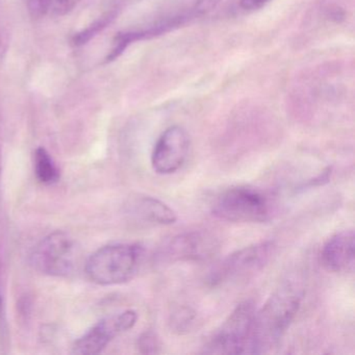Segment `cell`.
Instances as JSON below:
<instances>
[{
  "instance_id": "ffe728a7",
  "label": "cell",
  "mask_w": 355,
  "mask_h": 355,
  "mask_svg": "<svg viewBox=\"0 0 355 355\" xmlns=\"http://www.w3.org/2000/svg\"><path fill=\"white\" fill-rule=\"evenodd\" d=\"M330 174H331V169L329 167L326 168L323 172H322L320 175H318L317 178H313V180H309L306 184H303L302 188H311V187L315 186H321L324 182H327L329 180Z\"/></svg>"
},
{
  "instance_id": "9a60e30c",
  "label": "cell",
  "mask_w": 355,
  "mask_h": 355,
  "mask_svg": "<svg viewBox=\"0 0 355 355\" xmlns=\"http://www.w3.org/2000/svg\"><path fill=\"white\" fill-rule=\"evenodd\" d=\"M194 311L188 307H182V309H178L175 313L172 315L171 323L172 327L178 330V332L184 331L188 330L190 326L192 325L194 321Z\"/></svg>"
},
{
  "instance_id": "277c9868",
  "label": "cell",
  "mask_w": 355,
  "mask_h": 355,
  "mask_svg": "<svg viewBox=\"0 0 355 355\" xmlns=\"http://www.w3.org/2000/svg\"><path fill=\"white\" fill-rule=\"evenodd\" d=\"M275 250L276 245L273 241H261L243 247L211 270L207 276V284L220 286L252 277L270 263Z\"/></svg>"
},
{
  "instance_id": "52a82bcc",
  "label": "cell",
  "mask_w": 355,
  "mask_h": 355,
  "mask_svg": "<svg viewBox=\"0 0 355 355\" xmlns=\"http://www.w3.org/2000/svg\"><path fill=\"white\" fill-rule=\"evenodd\" d=\"M218 241L207 232H190L172 236L157 251L161 263L207 261L219 248Z\"/></svg>"
},
{
  "instance_id": "8992f818",
  "label": "cell",
  "mask_w": 355,
  "mask_h": 355,
  "mask_svg": "<svg viewBox=\"0 0 355 355\" xmlns=\"http://www.w3.org/2000/svg\"><path fill=\"white\" fill-rule=\"evenodd\" d=\"M31 261L41 273L67 277L78 270L80 249L67 232H58L43 238L33 250Z\"/></svg>"
},
{
  "instance_id": "30bf717a",
  "label": "cell",
  "mask_w": 355,
  "mask_h": 355,
  "mask_svg": "<svg viewBox=\"0 0 355 355\" xmlns=\"http://www.w3.org/2000/svg\"><path fill=\"white\" fill-rule=\"evenodd\" d=\"M353 230H343L330 236L321 249V263L332 273H346L354 269L355 243Z\"/></svg>"
},
{
  "instance_id": "6da1fadb",
  "label": "cell",
  "mask_w": 355,
  "mask_h": 355,
  "mask_svg": "<svg viewBox=\"0 0 355 355\" xmlns=\"http://www.w3.org/2000/svg\"><path fill=\"white\" fill-rule=\"evenodd\" d=\"M303 295L300 284L293 282L274 291L263 306L255 311L247 353H269L279 345L300 309Z\"/></svg>"
},
{
  "instance_id": "7c38bea8",
  "label": "cell",
  "mask_w": 355,
  "mask_h": 355,
  "mask_svg": "<svg viewBox=\"0 0 355 355\" xmlns=\"http://www.w3.org/2000/svg\"><path fill=\"white\" fill-rule=\"evenodd\" d=\"M34 164L35 173L39 182L44 184H53L59 182L61 172L46 149L43 147L37 149L35 153Z\"/></svg>"
},
{
  "instance_id": "4fadbf2b",
  "label": "cell",
  "mask_w": 355,
  "mask_h": 355,
  "mask_svg": "<svg viewBox=\"0 0 355 355\" xmlns=\"http://www.w3.org/2000/svg\"><path fill=\"white\" fill-rule=\"evenodd\" d=\"M115 12H111V13L107 14V15L101 17V19L96 20L94 24H91L88 28H85L82 32L76 34L73 37V43L76 46H80V45L86 44L87 42L94 38L97 34L101 32L103 28H107V24H111L112 20L115 18Z\"/></svg>"
},
{
  "instance_id": "7a4b0ae2",
  "label": "cell",
  "mask_w": 355,
  "mask_h": 355,
  "mask_svg": "<svg viewBox=\"0 0 355 355\" xmlns=\"http://www.w3.org/2000/svg\"><path fill=\"white\" fill-rule=\"evenodd\" d=\"M146 257L144 246L137 243H116L95 251L85 263L91 282L99 286H115L132 280Z\"/></svg>"
},
{
  "instance_id": "3957f363",
  "label": "cell",
  "mask_w": 355,
  "mask_h": 355,
  "mask_svg": "<svg viewBox=\"0 0 355 355\" xmlns=\"http://www.w3.org/2000/svg\"><path fill=\"white\" fill-rule=\"evenodd\" d=\"M275 202L261 189L236 186L216 197L211 213L218 219L236 223H263L272 219Z\"/></svg>"
},
{
  "instance_id": "ac0fdd59",
  "label": "cell",
  "mask_w": 355,
  "mask_h": 355,
  "mask_svg": "<svg viewBox=\"0 0 355 355\" xmlns=\"http://www.w3.org/2000/svg\"><path fill=\"white\" fill-rule=\"evenodd\" d=\"M80 3V0H51V7L58 15L69 13Z\"/></svg>"
},
{
  "instance_id": "9c48e42d",
  "label": "cell",
  "mask_w": 355,
  "mask_h": 355,
  "mask_svg": "<svg viewBox=\"0 0 355 355\" xmlns=\"http://www.w3.org/2000/svg\"><path fill=\"white\" fill-rule=\"evenodd\" d=\"M190 150L188 132L178 125L170 126L157 139L153 153L151 167L159 175L178 172L186 163Z\"/></svg>"
},
{
  "instance_id": "e0dca14e",
  "label": "cell",
  "mask_w": 355,
  "mask_h": 355,
  "mask_svg": "<svg viewBox=\"0 0 355 355\" xmlns=\"http://www.w3.org/2000/svg\"><path fill=\"white\" fill-rule=\"evenodd\" d=\"M9 47V34H8L7 22L0 8V59H3L7 55Z\"/></svg>"
},
{
  "instance_id": "7402d4cb",
  "label": "cell",
  "mask_w": 355,
  "mask_h": 355,
  "mask_svg": "<svg viewBox=\"0 0 355 355\" xmlns=\"http://www.w3.org/2000/svg\"><path fill=\"white\" fill-rule=\"evenodd\" d=\"M3 297H1V293H0V315H3Z\"/></svg>"
},
{
  "instance_id": "2e32d148",
  "label": "cell",
  "mask_w": 355,
  "mask_h": 355,
  "mask_svg": "<svg viewBox=\"0 0 355 355\" xmlns=\"http://www.w3.org/2000/svg\"><path fill=\"white\" fill-rule=\"evenodd\" d=\"M28 13L35 19L45 16L51 7V0H24Z\"/></svg>"
},
{
  "instance_id": "5bb4252c",
  "label": "cell",
  "mask_w": 355,
  "mask_h": 355,
  "mask_svg": "<svg viewBox=\"0 0 355 355\" xmlns=\"http://www.w3.org/2000/svg\"><path fill=\"white\" fill-rule=\"evenodd\" d=\"M138 348L143 354H157L161 353V340L155 332L148 330L139 338Z\"/></svg>"
},
{
  "instance_id": "d6986e66",
  "label": "cell",
  "mask_w": 355,
  "mask_h": 355,
  "mask_svg": "<svg viewBox=\"0 0 355 355\" xmlns=\"http://www.w3.org/2000/svg\"><path fill=\"white\" fill-rule=\"evenodd\" d=\"M222 0H196L192 12L194 16H200L209 13L211 10L215 9Z\"/></svg>"
},
{
  "instance_id": "44dd1931",
  "label": "cell",
  "mask_w": 355,
  "mask_h": 355,
  "mask_svg": "<svg viewBox=\"0 0 355 355\" xmlns=\"http://www.w3.org/2000/svg\"><path fill=\"white\" fill-rule=\"evenodd\" d=\"M270 0H241V8L246 11H253L269 3Z\"/></svg>"
},
{
  "instance_id": "ba28073f",
  "label": "cell",
  "mask_w": 355,
  "mask_h": 355,
  "mask_svg": "<svg viewBox=\"0 0 355 355\" xmlns=\"http://www.w3.org/2000/svg\"><path fill=\"white\" fill-rule=\"evenodd\" d=\"M137 321L138 313L134 309L103 318L76 340L72 346V352L80 355L98 354L107 348L116 336L132 329Z\"/></svg>"
},
{
  "instance_id": "8fae6325",
  "label": "cell",
  "mask_w": 355,
  "mask_h": 355,
  "mask_svg": "<svg viewBox=\"0 0 355 355\" xmlns=\"http://www.w3.org/2000/svg\"><path fill=\"white\" fill-rule=\"evenodd\" d=\"M126 215L138 223L169 226L178 221L176 211L155 197L136 196L126 205Z\"/></svg>"
},
{
  "instance_id": "5b68a950",
  "label": "cell",
  "mask_w": 355,
  "mask_h": 355,
  "mask_svg": "<svg viewBox=\"0 0 355 355\" xmlns=\"http://www.w3.org/2000/svg\"><path fill=\"white\" fill-rule=\"evenodd\" d=\"M255 304L246 300L239 303L225 321L209 336L203 352L209 354H244L248 352L254 319Z\"/></svg>"
}]
</instances>
